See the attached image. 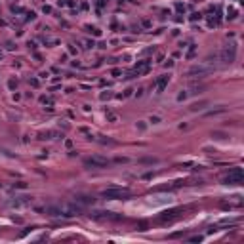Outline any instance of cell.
I'll return each instance as SVG.
<instances>
[{
    "label": "cell",
    "instance_id": "obj_1",
    "mask_svg": "<svg viewBox=\"0 0 244 244\" xmlns=\"http://www.w3.org/2000/svg\"><path fill=\"white\" fill-rule=\"evenodd\" d=\"M46 212L50 215H61V218H74L82 214V206L78 204H59V206H48Z\"/></svg>",
    "mask_w": 244,
    "mask_h": 244
},
{
    "label": "cell",
    "instance_id": "obj_2",
    "mask_svg": "<svg viewBox=\"0 0 244 244\" xmlns=\"http://www.w3.org/2000/svg\"><path fill=\"white\" fill-rule=\"evenodd\" d=\"M101 197L109 198V200H118V198L132 197V191L130 189H122V187H111V189H105V191H103Z\"/></svg>",
    "mask_w": 244,
    "mask_h": 244
},
{
    "label": "cell",
    "instance_id": "obj_3",
    "mask_svg": "<svg viewBox=\"0 0 244 244\" xmlns=\"http://www.w3.org/2000/svg\"><path fill=\"white\" fill-rule=\"evenodd\" d=\"M242 179H244L242 168H233V170L223 177V183H227V185H237V183H242Z\"/></svg>",
    "mask_w": 244,
    "mask_h": 244
},
{
    "label": "cell",
    "instance_id": "obj_4",
    "mask_svg": "<svg viewBox=\"0 0 244 244\" xmlns=\"http://www.w3.org/2000/svg\"><path fill=\"white\" fill-rule=\"evenodd\" d=\"M219 57H221L223 63H233L235 57H237V48L233 46V44H229V46H225L221 52H219Z\"/></svg>",
    "mask_w": 244,
    "mask_h": 244
},
{
    "label": "cell",
    "instance_id": "obj_5",
    "mask_svg": "<svg viewBox=\"0 0 244 244\" xmlns=\"http://www.w3.org/2000/svg\"><path fill=\"white\" fill-rule=\"evenodd\" d=\"M214 71V67H210V65H195V67H191L189 69V77H204V74H208V73H212Z\"/></svg>",
    "mask_w": 244,
    "mask_h": 244
},
{
    "label": "cell",
    "instance_id": "obj_6",
    "mask_svg": "<svg viewBox=\"0 0 244 244\" xmlns=\"http://www.w3.org/2000/svg\"><path fill=\"white\" fill-rule=\"evenodd\" d=\"M84 164H86V166H92V168H105V166H109V160L103 158V157H90V158L84 160Z\"/></svg>",
    "mask_w": 244,
    "mask_h": 244
},
{
    "label": "cell",
    "instance_id": "obj_7",
    "mask_svg": "<svg viewBox=\"0 0 244 244\" xmlns=\"http://www.w3.org/2000/svg\"><path fill=\"white\" fill-rule=\"evenodd\" d=\"M168 80H170V77H168V74H164V77H160V78H158V82H157V92H158V94H160V92L164 90V88H166Z\"/></svg>",
    "mask_w": 244,
    "mask_h": 244
},
{
    "label": "cell",
    "instance_id": "obj_8",
    "mask_svg": "<svg viewBox=\"0 0 244 244\" xmlns=\"http://www.w3.org/2000/svg\"><path fill=\"white\" fill-rule=\"evenodd\" d=\"M177 212H179V210H170V212H164V214L160 215V219H162V221H170V219H174L175 215H177Z\"/></svg>",
    "mask_w": 244,
    "mask_h": 244
},
{
    "label": "cell",
    "instance_id": "obj_9",
    "mask_svg": "<svg viewBox=\"0 0 244 244\" xmlns=\"http://www.w3.org/2000/svg\"><path fill=\"white\" fill-rule=\"evenodd\" d=\"M77 202L78 204H94V197H84V195H80V197H77Z\"/></svg>",
    "mask_w": 244,
    "mask_h": 244
},
{
    "label": "cell",
    "instance_id": "obj_10",
    "mask_svg": "<svg viewBox=\"0 0 244 244\" xmlns=\"http://www.w3.org/2000/svg\"><path fill=\"white\" fill-rule=\"evenodd\" d=\"M204 105H206V101H200V103H195V105H191V111H198V109H202Z\"/></svg>",
    "mask_w": 244,
    "mask_h": 244
},
{
    "label": "cell",
    "instance_id": "obj_11",
    "mask_svg": "<svg viewBox=\"0 0 244 244\" xmlns=\"http://www.w3.org/2000/svg\"><path fill=\"white\" fill-rule=\"evenodd\" d=\"M139 227H141L139 231H145V229H147V223H145V221H141V223H139Z\"/></svg>",
    "mask_w": 244,
    "mask_h": 244
},
{
    "label": "cell",
    "instance_id": "obj_12",
    "mask_svg": "<svg viewBox=\"0 0 244 244\" xmlns=\"http://www.w3.org/2000/svg\"><path fill=\"white\" fill-rule=\"evenodd\" d=\"M202 240V237H193V238H191V242H200Z\"/></svg>",
    "mask_w": 244,
    "mask_h": 244
},
{
    "label": "cell",
    "instance_id": "obj_13",
    "mask_svg": "<svg viewBox=\"0 0 244 244\" xmlns=\"http://www.w3.org/2000/svg\"><path fill=\"white\" fill-rule=\"evenodd\" d=\"M0 57H2V52H0Z\"/></svg>",
    "mask_w": 244,
    "mask_h": 244
}]
</instances>
